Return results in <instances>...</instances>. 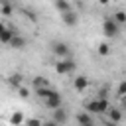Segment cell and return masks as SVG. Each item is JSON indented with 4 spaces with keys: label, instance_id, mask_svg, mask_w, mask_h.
Segmentation results:
<instances>
[{
    "label": "cell",
    "instance_id": "25",
    "mask_svg": "<svg viewBox=\"0 0 126 126\" xmlns=\"http://www.w3.org/2000/svg\"><path fill=\"white\" fill-rule=\"evenodd\" d=\"M120 100H122V108H124V110H126V96H122V98H120Z\"/></svg>",
    "mask_w": 126,
    "mask_h": 126
},
{
    "label": "cell",
    "instance_id": "26",
    "mask_svg": "<svg viewBox=\"0 0 126 126\" xmlns=\"http://www.w3.org/2000/svg\"><path fill=\"white\" fill-rule=\"evenodd\" d=\"M106 126H116L114 122H110V120H106Z\"/></svg>",
    "mask_w": 126,
    "mask_h": 126
},
{
    "label": "cell",
    "instance_id": "20",
    "mask_svg": "<svg viewBox=\"0 0 126 126\" xmlns=\"http://www.w3.org/2000/svg\"><path fill=\"white\" fill-rule=\"evenodd\" d=\"M112 20L120 26V24H126V12H122V10H118L114 16H112Z\"/></svg>",
    "mask_w": 126,
    "mask_h": 126
},
{
    "label": "cell",
    "instance_id": "19",
    "mask_svg": "<svg viewBox=\"0 0 126 126\" xmlns=\"http://www.w3.org/2000/svg\"><path fill=\"white\" fill-rule=\"evenodd\" d=\"M12 10H14V8H12L10 2H2V4H0V14H2V16H10Z\"/></svg>",
    "mask_w": 126,
    "mask_h": 126
},
{
    "label": "cell",
    "instance_id": "12",
    "mask_svg": "<svg viewBox=\"0 0 126 126\" xmlns=\"http://www.w3.org/2000/svg\"><path fill=\"white\" fill-rule=\"evenodd\" d=\"M108 120H110V122H114V124H118V122L122 120V110H120V108L110 106V110H108Z\"/></svg>",
    "mask_w": 126,
    "mask_h": 126
},
{
    "label": "cell",
    "instance_id": "7",
    "mask_svg": "<svg viewBox=\"0 0 126 126\" xmlns=\"http://www.w3.org/2000/svg\"><path fill=\"white\" fill-rule=\"evenodd\" d=\"M61 20H63V24H65V26L73 28V26H77V22H79V14H75V12L71 10V12L63 14V16H61Z\"/></svg>",
    "mask_w": 126,
    "mask_h": 126
},
{
    "label": "cell",
    "instance_id": "9",
    "mask_svg": "<svg viewBox=\"0 0 126 126\" xmlns=\"http://www.w3.org/2000/svg\"><path fill=\"white\" fill-rule=\"evenodd\" d=\"M53 94H57V91H55V89H51V87H47V89H37V91H35V96H37V98H41L43 102H45L47 98H51Z\"/></svg>",
    "mask_w": 126,
    "mask_h": 126
},
{
    "label": "cell",
    "instance_id": "24",
    "mask_svg": "<svg viewBox=\"0 0 126 126\" xmlns=\"http://www.w3.org/2000/svg\"><path fill=\"white\" fill-rule=\"evenodd\" d=\"M43 126H59V124L53 122V120H47V122H43Z\"/></svg>",
    "mask_w": 126,
    "mask_h": 126
},
{
    "label": "cell",
    "instance_id": "6",
    "mask_svg": "<svg viewBox=\"0 0 126 126\" xmlns=\"http://www.w3.org/2000/svg\"><path fill=\"white\" fill-rule=\"evenodd\" d=\"M43 104H45V108H49V110L53 112V110H59V108H63V98H61V94L57 93V94H53L51 98H47Z\"/></svg>",
    "mask_w": 126,
    "mask_h": 126
},
{
    "label": "cell",
    "instance_id": "14",
    "mask_svg": "<svg viewBox=\"0 0 126 126\" xmlns=\"http://www.w3.org/2000/svg\"><path fill=\"white\" fill-rule=\"evenodd\" d=\"M10 45H12L14 49H24V47H26V37H22L20 33H16L14 39L10 41Z\"/></svg>",
    "mask_w": 126,
    "mask_h": 126
},
{
    "label": "cell",
    "instance_id": "1",
    "mask_svg": "<svg viewBox=\"0 0 126 126\" xmlns=\"http://www.w3.org/2000/svg\"><path fill=\"white\" fill-rule=\"evenodd\" d=\"M85 108H87V112H89V114H104V112H108V110H110V104H108V100H106V98L96 96V98L89 100V102L85 104Z\"/></svg>",
    "mask_w": 126,
    "mask_h": 126
},
{
    "label": "cell",
    "instance_id": "17",
    "mask_svg": "<svg viewBox=\"0 0 126 126\" xmlns=\"http://www.w3.org/2000/svg\"><path fill=\"white\" fill-rule=\"evenodd\" d=\"M96 51H98V55H102V57H106V55H110V45H108L106 41H102V43H98V47H96Z\"/></svg>",
    "mask_w": 126,
    "mask_h": 126
},
{
    "label": "cell",
    "instance_id": "11",
    "mask_svg": "<svg viewBox=\"0 0 126 126\" xmlns=\"http://www.w3.org/2000/svg\"><path fill=\"white\" fill-rule=\"evenodd\" d=\"M77 122H79V126H94V120L91 118L89 112H79L77 114Z\"/></svg>",
    "mask_w": 126,
    "mask_h": 126
},
{
    "label": "cell",
    "instance_id": "22",
    "mask_svg": "<svg viewBox=\"0 0 126 126\" xmlns=\"http://www.w3.org/2000/svg\"><path fill=\"white\" fill-rule=\"evenodd\" d=\"M18 94H20L22 98H28V96H30V91H28L26 87H20V89H18Z\"/></svg>",
    "mask_w": 126,
    "mask_h": 126
},
{
    "label": "cell",
    "instance_id": "23",
    "mask_svg": "<svg viewBox=\"0 0 126 126\" xmlns=\"http://www.w3.org/2000/svg\"><path fill=\"white\" fill-rule=\"evenodd\" d=\"M28 126H43V122L37 120V118H30V120H28Z\"/></svg>",
    "mask_w": 126,
    "mask_h": 126
},
{
    "label": "cell",
    "instance_id": "15",
    "mask_svg": "<svg viewBox=\"0 0 126 126\" xmlns=\"http://www.w3.org/2000/svg\"><path fill=\"white\" fill-rule=\"evenodd\" d=\"M55 8L61 12V16L67 14V12H71V4H69L67 0H57V2H55Z\"/></svg>",
    "mask_w": 126,
    "mask_h": 126
},
{
    "label": "cell",
    "instance_id": "8",
    "mask_svg": "<svg viewBox=\"0 0 126 126\" xmlns=\"http://www.w3.org/2000/svg\"><path fill=\"white\" fill-rule=\"evenodd\" d=\"M73 87H75V91L83 93V91L89 87V79H87L85 75H79V77H75V81H73Z\"/></svg>",
    "mask_w": 126,
    "mask_h": 126
},
{
    "label": "cell",
    "instance_id": "13",
    "mask_svg": "<svg viewBox=\"0 0 126 126\" xmlns=\"http://www.w3.org/2000/svg\"><path fill=\"white\" fill-rule=\"evenodd\" d=\"M32 85H33V91H37V89H47V87H51V85H49V81H47L45 77H35V79L32 81Z\"/></svg>",
    "mask_w": 126,
    "mask_h": 126
},
{
    "label": "cell",
    "instance_id": "2",
    "mask_svg": "<svg viewBox=\"0 0 126 126\" xmlns=\"http://www.w3.org/2000/svg\"><path fill=\"white\" fill-rule=\"evenodd\" d=\"M16 33H18V30H14L12 26H8L6 22L0 24V41H2L4 45H10V41L14 39Z\"/></svg>",
    "mask_w": 126,
    "mask_h": 126
},
{
    "label": "cell",
    "instance_id": "3",
    "mask_svg": "<svg viewBox=\"0 0 126 126\" xmlns=\"http://www.w3.org/2000/svg\"><path fill=\"white\" fill-rule=\"evenodd\" d=\"M75 71V61L69 57V59H59L55 63V73L57 75H69Z\"/></svg>",
    "mask_w": 126,
    "mask_h": 126
},
{
    "label": "cell",
    "instance_id": "16",
    "mask_svg": "<svg viewBox=\"0 0 126 126\" xmlns=\"http://www.w3.org/2000/svg\"><path fill=\"white\" fill-rule=\"evenodd\" d=\"M22 79H24V77H22L20 73H14V75H10V79H8V81H10V85H12V87L20 89V87H22Z\"/></svg>",
    "mask_w": 126,
    "mask_h": 126
},
{
    "label": "cell",
    "instance_id": "10",
    "mask_svg": "<svg viewBox=\"0 0 126 126\" xmlns=\"http://www.w3.org/2000/svg\"><path fill=\"white\" fill-rule=\"evenodd\" d=\"M67 118H69V116H67V110H65V108L53 110V118H51V120H53V122H57L59 126H63V124L67 122Z\"/></svg>",
    "mask_w": 126,
    "mask_h": 126
},
{
    "label": "cell",
    "instance_id": "4",
    "mask_svg": "<svg viewBox=\"0 0 126 126\" xmlns=\"http://www.w3.org/2000/svg\"><path fill=\"white\" fill-rule=\"evenodd\" d=\"M118 32H120V26H118L112 18H106V20L102 22V33H104L106 37H114V35H118Z\"/></svg>",
    "mask_w": 126,
    "mask_h": 126
},
{
    "label": "cell",
    "instance_id": "21",
    "mask_svg": "<svg viewBox=\"0 0 126 126\" xmlns=\"http://www.w3.org/2000/svg\"><path fill=\"white\" fill-rule=\"evenodd\" d=\"M116 93H118V96L122 98V96H126V79L118 85V89H116Z\"/></svg>",
    "mask_w": 126,
    "mask_h": 126
},
{
    "label": "cell",
    "instance_id": "18",
    "mask_svg": "<svg viewBox=\"0 0 126 126\" xmlns=\"http://www.w3.org/2000/svg\"><path fill=\"white\" fill-rule=\"evenodd\" d=\"M22 122H24V114H22V112H14V114L10 116V124H12V126H20Z\"/></svg>",
    "mask_w": 126,
    "mask_h": 126
},
{
    "label": "cell",
    "instance_id": "5",
    "mask_svg": "<svg viewBox=\"0 0 126 126\" xmlns=\"http://www.w3.org/2000/svg\"><path fill=\"white\" fill-rule=\"evenodd\" d=\"M53 53L59 57V59H69V45L67 43H63V41H57V43H53Z\"/></svg>",
    "mask_w": 126,
    "mask_h": 126
}]
</instances>
